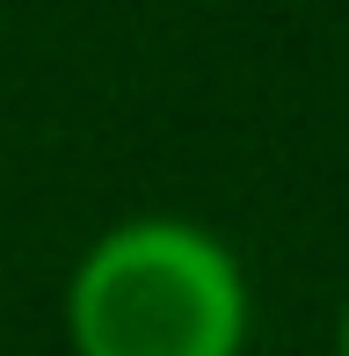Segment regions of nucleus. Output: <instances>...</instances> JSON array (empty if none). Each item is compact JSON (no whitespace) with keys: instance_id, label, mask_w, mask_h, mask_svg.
Returning <instances> with one entry per match:
<instances>
[{"instance_id":"f257e3e1","label":"nucleus","mask_w":349,"mask_h":356,"mask_svg":"<svg viewBox=\"0 0 349 356\" xmlns=\"http://www.w3.org/2000/svg\"><path fill=\"white\" fill-rule=\"evenodd\" d=\"M66 327L81 356H241L247 284L204 225L131 218L73 269Z\"/></svg>"},{"instance_id":"f03ea898","label":"nucleus","mask_w":349,"mask_h":356,"mask_svg":"<svg viewBox=\"0 0 349 356\" xmlns=\"http://www.w3.org/2000/svg\"><path fill=\"white\" fill-rule=\"evenodd\" d=\"M335 356H349V305H342V327H335Z\"/></svg>"}]
</instances>
